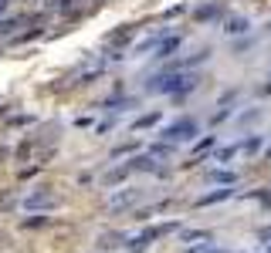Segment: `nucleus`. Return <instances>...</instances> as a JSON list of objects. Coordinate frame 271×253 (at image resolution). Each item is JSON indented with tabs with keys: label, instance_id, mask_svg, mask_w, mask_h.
<instances>
[{
	"label": "nucleus",
	"instance_id": "1",
	"mask_svg": "<svg viewBox=\"0 0 271 253\" xmlns=\"http://www.w3.org/2000/svg\"><path fill=\"white\" fill-rule=\"evenodd\" d=\"M193 135H200V121L197 118H190V115H187V118H176V121H169V125H163V129H159V139H163V142H193Z\"/></svg>",
	"mask_w": 271,
	"mask_h": 253
},
{
	"label": "nucleus",
	"instance_id": "2",
	"mask_svg": "<svg viewBox=\"0 0 271 253\" xmlns=\"http://www.w3.org/2000/svg\"><path fill=\"white\" fill-rule=\"evenodd\" d=\"M173 230H180V223H176V220H173V223H163V226H153V230H143L132 243H129V250H132V253H143L149 243H156L159 236H166V233H173Z\"/></svg>",
	"mask_w": 271,
	"mask_h": 253
},
{
	"label": "nucleus",
	"instance_id": "3",
	"mask_svg": "<svg viewBox=\"0 0 271 253\" xmlns=\"http://www.w3.org/2000/svg\"><path fill=\"white\" fill-rule=\"evenodd\" d=\"M193 21L197 24H217L224 21V4H200V7H193Z\"/></svg>",
	"mask_w": 271,
	"mask_h": 253
},
{
	"label": "nucleus",
	"instance_id": "4",
	"mask_svg": "<svg viewBox=\"0 0 271 253\" xmlns=\"http://www.w3.org/2000/svg\"><path fill=\"white\" fill-rule=\"evenodd\" d=\"M129 169L132 172H156V176H169V169L166 165H159V159H153V155H136L132 162H129Z\"/></svg>",
	"mask_w": 271,
	"mask_h": 253
},
{
	"label": "nucleus",
	"instance_id": "5",
	"mask_svg": "<svg viewBox=\"0 0 271 253\" xmlns=\"http://www.w3.org/2000/svg\"><path fill=\"white\" fill-rule=\"evenodd\" d=\"M180 47H183V34H166V37L156 44V54H153V57H156V61H169Z\"/></svg>",
	"mask_w": 271,
	"mask_h": 253
},
{
	"label": "nucleus",
	"instance_id": "6",
	"mask_svg": "<svg viewBox=\"0 0 271 253\" xmlns=\"http://www.w3.org/2000/svg\"><path fill=\"white\" fill-rule=\"evenodd\" d=\"M55 206H58V196H51L48 189H37L24 199V209H55Z\"/></svg>",
	"mask_w": 271,
	"mask_h": 253
},
{
	"label": "nucleus",
	"instance_id": "7",
	"mask_svg": "<svg viewBox=\"0 0 271 253\" xmlns=\"http://www.w3.org/2000/svg\"><path fill=\"white\" fill-rule=\"evenodd\" d=\"M234 196V186H220V189H210V193H203L200 199H197V206H217V203H227V199Z\"/></svg>",
	"mask_w": 271,
	"mask_h": 253
},
{
	"label": "nucleus",
	"instance_id": "8",
	"mask_svg": "<svg viewBox=\"0 0 271 253\" xmlns=\"http://www.w3.org/2000/svg\"><path fill=\"white\" fill-rule=\"evenodd\" d=\"M132 34H136V24H122L119 31H109V34H105V44H109V47H122V44L132 41Z\"/></svg>",
	"mask_w": 271,
	"mask_h": 253
},
{
	"label": "nucleus",
	"instance_id": "9",
	"mask_svg": "<svg viewBox=\"0 0 271 253\" xmlns=\"http://www.w3.org/2000/svg\"><path fill=\"white\" fill-rule=\"evenodd\" d=\"M248 31H251V21L244 17V14H234V17L224 21V34H231V37H244Z\"/></svg>",
	"mask_w": 271,
	"mask_h": 253
},
{
	"label": "nucleus",
	"instance_id": "10",
	"mask_svg": "<svg viewBox=\"0 0 271 253\" xmlns=\"http://www.w3.org/2000/svg\"><path fill=\"white\" fill-rule=\"evenodd\" d=\"M207 182H217V186H237V172L214 169V172H207Z\"/></svg>",
	"mask_w": 271,
	"mask_h": 253
},
{
	"label": "nucleus",
	"instance_id": "11",
	"mask_svg": "<svg viewBox=\"0 0 271 253\" xmlns=\"http://www.w3.org/2000/svg\"><path fill=\"white\" fill-rule=\"evenodd\" d=\"M129 172H132L129 165H115V169H109V172L102 176V182H105V186H119V182H125V176H129Z\"/></svg>",
	"mask_w": 271,
	"mask_h": 253
},
{
	"label": "nucleus",
	"instance_id": "12",
	"mask_svg": "<svg viewBox=\"0 0 271 253\" xmlns=\"http://www.w3.org/2000/svg\"><path fill=\"white\" fill-rule=\"evenodd\" d=\"M136 199H139V189H129V193H115L109 206H112V209H125V206H136Z\"/></svg>",
	"mask_w": 271,
	"mask_h": 253
},
{
	"label": "nucleus",
	"instance_id": "13",
	"mask_svg": "<svg viewBox=\"0 0 271 253\" xmlns=\"http://www.w3.org/2000/svg\"><path fill=\"white\" fill-rule=\"evenodd\" d=\"M159 118H163L159 111H146V115H139V118L132 121V132H143V129H156Z\"/></svg>",
	"mask_w": 271,
	"mask_h": 253
},
{
	"label": "nucleus",
	"instance_id": "14",
	"mask_svg": "<svg viewBox=\"0 0 271 253\" xmlns=\"http://www.w3.org/2000/svg\"><path fill=\"white\" fill-rule=\"evenodd\" d=\"M173 152H176V145H173V142H163V139L149 145V155H153V159H169Z\"/></svg>",
	"mask_w": 271,
	"mask_h": 253
},
{
	"label": "nucleus",
	"instance_id": "15",
	"mask_svg": "<svg viewBox=\"0 0 271 253\" xmlns=\"http://www.w3.org/2000/svg\"><path fill=\"white\" fill-rule=\"evenodd\" d=\"M261 145H264V139H261V135H248V139L241 142V152H244V155H258Z\"/></svg>",
	"mask_w": 271,
	"mask_h": 253
},
{
	"label": "nucleus",
	"instance_id": "16",
	"mask_svg": "<svg viewBox=\"0 0 271 253\" xmlns=\"http://www.w3.org/2000/svg\"><path fill=\"white\" fill-rule=\"evenodd\" d=\"M258 115H261V108H248V111H241V115L234 118V125H237V129H248V125L258 121Z\"/></svg>",
	"mask_w": 271,
	"mask_h": 253
},
{
	"label": "nucleus",
	"instance_id": "17",
	"mask_svg": "<svg viewBox=\"0 0 271 253\" xmlns=\"http://www.w3.org/2000/svg\"><path fill=\"white\" fill-rule=\"evenodd\" d=\"M237 152H241V142L224 145V149H217V152H214V162H231V159H234Z\"/></svg>",
	"mask_w": 271,
	"mask_h": 253
},
{
	"label": "nucleus",
	"instance_id": "18",
	"mask_svg": "<svg viewBox=\"0 0 271 253\" xmlns=\"http://www.w3.org/2000/svg\"><path fill=\"white\" fill-rule=\"evenodd\" d=\"M132 152H139V142H122V145H115L112 149V159H119V155H132Z\"/></svg>",
	"mask_w": 271,
	"mask_h": 253
},
{
	"label": "nucleus",
	"instance_id": "19",
	"mask_svg": "<svg viewBox=\"0 0 271 253\" xmlns=\"http://www.w3.org/2000/svg\"><path fill=\"white\" fill-rule=\"evenodd\" d=\"M217 145V135H207V139H197V145H193V152L197 155H203V152H210Z\"/></svg>",
	"mask_w": 271,
	"mask_h": 253
},
{
	"label": "nucleus",
	"instance_id": "20",
	"mask_svg": "<svg viewBox=\"0 0 271 253\" xmlns=\"http://www.w3.org/2000/svg\"><path fill=\"white\" fill-rule=\"evenodd\" d=\"M241 98V91H224V95H220V101H217V108H231V101H237Z\"/></svg>",
	"mask_w": 271,
	"mask_h": 253
},
{
	"label": "nucleus",
	"instance_id": "21",
	"mask_svg": "<svg viewBox=\"0 0 271 253\" xmlns=\"http://www.w3.org/2000/svg\"><path fill=\"white\" fill-rule=\"evenodd\" d=\"M183 240H187V243H193V240H207V243H210V240H214V236H210V233H207V230H193V233H187Z\"/></svg>",
	"mask_w": 271,
	"mask_h": 253
},
{
	"label": "nucleus",
	"instance_id": "22",
	"mask_svg": "<svg viewBox=\"0 0 271 253\" xmlns=\"http://www.w3.org/2000/svg\"><path fill=\"white\" fill-rule=\"evenodd\" d=\"M231 115H234V108H217V111H214V118H210V121H214V125H220V121H227Z\"/></svg>",
	"mask_w": 271,
	"mask_h": 253
},
{
	"label": "nucleus",
	"instance_id": "23",
	"mask_svg": "<svg viewBox=\"0 0 271 253\" xmlns=\"http://www.w3.org/2000/svg\"><path fill=\"white\" fill-rule=\"evenodd\" d=\"M37 226H48V216H34V220H24V230H37Z\"/></svg>",
	"mask_w": 271,
	"mask_h": 253
},
{
	"label": "nucleus",
	"instance_id": "24",
	"mask_svg": "<svg viewBox=\"0 0 271 253\" xmlns=\"http://www.w3.org/2000/svg\"><path fill=\"white\" fill-rule=\"evenodd\" d=\"M180 14H187V4H176V7H169L166 17H180Z\"/></svg>",
	"mask_w": 271,
	"mask_h": 253
},
{
	"label": "nucleus",
	"instance_id": "25",
	"mask_svg": "<svg viewBox=\"0 0 271 253\" xmlns=\"http://www.w3.org/2000/svg\"><path fill=\"white\" fill-rule=\"evenodd\" d=\"M58 7H61V14H68V11H71V7H75V0H61Z\"/></svg>",
	"mask_w": 271,
	"mask_h": 253
},
{
	"label": "nucleus",
	"instance_id": "26",
	"mask_svg": "<svg viewBox=\"0 0 271 253\" xmlns=\"http://www.w3.org/2000/svg\"><path fill=\"white\" fill-rule=\"evenodd\" d=\"M258 199H261V206H271V193H258Z\"/></svg>",
	"mask_w": 271,
	"mask_h": 253
},
{
	"label": "nucleus",
	"instance_id": "27",
	"mask_svg": "<svg viewBox=\"0 0 271 253\" xmlns=\"http://www.w3.org/2000/svg\"><path fill=\"white\" fill-rule=\"evenodd\" d=\"M11 7V0H0V17H4V11Z\"/></svg>",
	"mask_w": 271,
	"mask_h": 253
},
{
	"label": "nucleus",
	"instance_id": "28",
	"mask_svg": "<svg viewBox=\"0 0 271 253\" xmlns=\"http://www.w3.org/2000/svg\"><path fill=\"white\" fill-rule=\"evenodd\" d=\"M261 95H271V75H268V85L261 88Z\"/></svg>",
	"mask_w": 271,
	"mask_h": 253
},
{
	"label": "nucleus",
	"instance_id": "29",
	"mask_svg": "<svg viewBox=\"0 0 271 253\" xmlns=\"http://www.w3.org/2000/svg\"><path fill=\"white\" fill-rule=\"evenodd\" d=\"M264 159H268V162H271V149H268V152H264Z\"/></svg>",
	"mask_w": 271,
	"mask_h": 253
},
{
	"label": "nucleus",
	"instance_id": "30",
	"mask_svg": "<svg viewBox=\"0 0 271 253\" xmlns=\"http://www.w3.org/2000/svg\"><path fill=\"white\" fill-rule=\"evenodd\" d=\"M268 31H271V21H268Z\"/></svg>",
	"mask_w": 271,
	"mask_h": 253
},
{
	"label": "nucleus",
	"instance_id": "31",
	"mask_svg": "<svg viewBox=\"0 0 271 253\" xmlns=\"http://www.w3.org/2000/svg\"><path fill=\"white\" fill-rule=\"evenodd\" d=\"M264 253H271V246H268V250H264Z\"/></svg>",
	"mask_w": 271,
	"mask_h": 253
}]
</instances>
